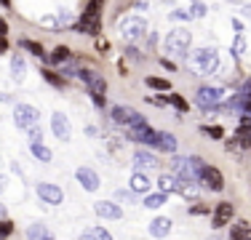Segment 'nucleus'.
Segmentation results:
<instances>
[{
  "instance_id": "6ab92c4d",
  "label": "nucleus",
  "mask_w": 251,
  "mask_h": 240,
  "mask_svg": "<svg viewBox=\"0 0 251 240\" xmlns=\"http://www.w3.org/2000/svg\"><path fill=\"white\" fill-rule=\"evenodd\" d=\"M25 75H27V62H25V56H14L11 59V77H14L16 83H22L25 80Z\"/></svg>"
},
{
  "instance_id": "dca6fc26",
  "label": "nucleus",
  "mask_w": 251,
  "mask_h": 240,
  "mask_svg": "<svg viewBox=\"0 0 251 240\" xmlns=\"http://www.w3.org/2000/svg\"><path fill=\"white\" fill-rule=\"evenodd\" d=\"M86 88L91 96H104L107 94V80L101 75H86Z\"/></svg>"
},
{
  "instance_id": "bb28decb",
  "label": "nucleus",
  "mask_w": 251,
  "mask_h": 240,
  "mask_svg": "<svg viewBox=\"0 0 251 240\" xmlns=\"http://www.w3.org/2000/svg\"><path fill=\"white\" fill-rule=\"evenodd\" d=\"M163 203H166V195H163V192H155V195H147V197H145V206H147V208H160Z\"/></svg>"
},
{
  "instance_id": "f3484780",
  "label": "nucleus",
  "mask_w": 251,
  "mask_h": 240,
  "mask_svg": "<svg viewBox=\"0 0 251 240\" xmlns=\"http://www.w3.org/2000/svg\"><path fill=\"white\" fill-rule=\"evenodd\" d=\"M171 232V219L169 216H158V219H152V224H150V235L152 238H166Z\"/></svg>"
},
{
  "instance_id": "f257e3e1",
  "label": "nucleus",
  "mask_w": 251,
  "mask_h": 240,
  "mask_svg": "<svg viewBox=\"0 0 251 240\" xmlns=\"http://www.w3.org/2000/svg\"><path fill=\"white\" fill-rule=\"evenodd\" d=\"M219 67V51L217 48H195L187 53V70L193 75H211Z\"/></svg>"
},
{
  "instance_id": "4be33fe9",
  "label": "nucleus",
  "mask_w": 251,
  "mask_h": 240,
  "mask_svg": "<svg viewBox=\"0 0 251 240\" xmlns=\"http://www.w3.org/2000/svg\"><path fill=\"white\" fill-rule=\"evenodd\" d=\"M147 190H150V179H147V173L136 171L134 176H131V192H147Z\"/></svg>"
},
{
  "instance_id": "6e6552de",
  "label": "nucleus",
  "mask_w": 251,
  "mask_h": 240,
  "mask_svg": "<svg viewBox=\"0 0 251 240\" xmlns=\"http://www.w3.org/2000/svg\"><path fill=\"white\" fill-rule=\"evenodd\" d=\"M51 128H53V136H56L59 142H70V139H73V125H70L67 115H62V112H53Z\"/></svg>"
},
{
  "instance_id": "09e8293b",
  "label": "nucleus",
  "mask_w": 251,
  "mask_h": 240,
  "mask_svg": "<svg viewBox=\"0 0 251 240\" xmlns=\"http://www.w3.org/2000/svg\"><path fill=\"white\" fill-rule=\"evenodd\" d=\"M3 216H5V206L0 203V219H3Z\"/></svg>"
},
{
  "instance_id": "9b49d317",
  "label": "nucleus",
  "mask_w": 251,
  "mask_h": 240,
  "mask_svg": "<svg viewBox=\"0 0 251 240\" xmlns=\"http://www.w3.org/2000/svg\"><path fill=\"white\" fill-rule=\"evenodd\" d=\"M94 211H97V216H101V219H121L123 216V208L112 200H97L94 203Z\"/></svg>"
},
{
  "instance_id": "58836bf2",
  "label": "nucleus",
  "mask_w": 251,
  "mask_h": 240,
  "mask_svg": "<svg viewBox=\"0 0 251 240\" xmlns=\"http://www.w3.org/2000/svg\"><path fill=\"white\" fill-rule=\"evenodd\" d=\"M150 104H155V107H166L169 101H166L163 96H152V99H150Z\"/></svg>"
},
{
  "instance_id": "0eeeda50",
  "label": "nucleus",
  "mask_w": 251,
  "mask_h": 240,
  "mask_svg": "<svg viewBox=\"0 0 251 240\" xmlns=\"http://www.w3.org/2000/svg\"><path fill=\"white\" fill-rule=\"evenodd\" d=\"M219 99H222V88H211V86H203L201 91L195 94V104H198L201 110H211V107H217Z\"/></svg>"
},
{
  "instance_id": "f8f14e48",
  "label": "nucleus",
  "mask_w": 251,
  "mask_h": 240,
  "mask_svg": "<svg viewBox=\"0 0 251 240\" xmlns=\"http://www.w3.org/2000/svg\"><path fill=\"white\" fill-rule=\"evenodd\" d=\"M38 195L43 197L46 203H51V206H59V203L64 200L62 190H59L56 184H49V182H40V184H38Z\"/></svg>"
},
{
  "instance_id": "2f4dec72",
  "label": "nucleus",
  "mask_w": 251,
  "mask_h": 240,
  "mask_svg": "<svg viewBox=\"0 0 251 240\" xmlns=\"http://www.w3.org/2000/svg\"><path fill=\"white\" fill-rule=\"evenodd\" d=\"M70 24H73V14H70V11L56 14V27H70Z\"/></svg>"
},
{
  "instance_id": "b1692460",
  "label": "nucleus",
  "mask_w": 251,
  "mask_h": 240,
  "mask_svg": "<svg viewBox=\"0 0 251 240\" xmlns=\"http://www.w3.org/2000/svg\"><path fill=\"white\" fill-rule=\"evenodd\" d=\"M22 48H27L29 53H35V56H38L40 62H46V59H49V56H46V51H43V46L35 43V40H22Z\"/></svg>"
},
{
  "instance_id": "cd10ccee",
  "label": "nucleus",
  "mask_w": 251,
  "mask_h": 240,
  "mask_svg": "<svg viewBox=\"0 0 251 240\" xmlns=\"http://www.w3.org/2000/svg\"><path fill=\"white\" fill-rule=\"evenodd\" d=\"M27 238H29V240H43V238H49V232H46L43 224H32V227L27 230Z\"/></svg>"
},
{
  "instance_id": "9d476101",
  "label": "nucleus",
  "mask_w": 251,
  "mask_h": 240,
  "mask_svg": "<svg viewBox=\"0 0 251 240\" xmlns=\"http://www.w3.org/2000/svg\"><path fill=\"white\" fill-rule=\"evenodd\" d=\"M75 179L83 184V190H88V192H97L99 184H101V182H99V173L91 171V168H86V166H80V168L75 171Z\"/></svg>"
},
{
  "instance_id": "4468645a",
  "label": "nucleus",
  "mask_w": 251,
  "mask_h": 240,
  "mask_svg": "<svg viewBox=\"0 0 251 240\" xmlns=\"http://www.w3.org/2000/svg\"><path fill=\"white\" fill-rule=\"evenodd\" d=\"M134 166L139 173L150 171V168H158V158H155L152 152H145V149H136L134 152Z\"/></svg>"
},
{
  "instance_id": "f704fd0d",
  "label": "nucleus",
  "mask_w": 251,
  "mask_h": 240,
  "mask_svg": "<svg viewBox=\"0 0 251 240\" xmlns=\"http://www.w3.org/2000/svg\"><path fill=\"white\" fill-rule=\"evenodd\" d=\"M94 238H97V240H112V235L104 230V227H97V232H94Z\"/></svg>"
},
{
  "instance_id": "5701e85b",
  "label": "nucleus",
  "mask_w": 251,
  "mask_h": 240,
  "mask_svg": "<svg viewBox=\"0 0 251 240\" xmlns=\"http://www.w3.org/2000/svg\"><path fill=\"white\" fill-rule=\"evenodd\" d=\"M70 59H73V51H70L67 46H56V48H53L51 64H59V67H62V64H64V62H70Z\"/></svg>"
},
{
  "instance_id": "79ce46f5",
  "label": "nucleus",
  "mask_w": 251,
  "mask_h": 240,
  "mask_svg": "<svg viewBox=\"0 0 251 240\" xmlns=\"http://www.w3.org/2000/svg\"><path fill=\"white\" fill-rule=\"evenodd\" d=\"M160 64H163L166 70H174V62H169V59H160Z\"/></svg>"
},
{
  "instance_id": "72a5a7b5",
  "label": "nucleus",
  "mask_w": 251,
  "mask_h": 240,
  "mask_svg": "<svg viewBox=\"0 0 251 240\" xmlns=\"http://www.w3.org/2000/svg\"><path fill=\"white\" fill-rule=\"evenodd\" d=\"M14 232V224L11 221H0V238H8Z\"/></svg>"
},
{
  "instance_id": "ea45409f",
  "label": "nucleus",
  "mask_w": 251,
  "mask_h": 240,
  "mask_svg": "<svg viewBox=\"0 0 251 240\" xmlns=\"http://www.w3.org/2000/svg\"><path fill=\"white\" fill-rule=\"evenodd\" d=\"M208 131V134H211V136H217V139H219V136H222V128H219V125H214V128H206Z\"/></svg>"
},
{
  "instance_id": "aec40b11",
  "label": "nucleus",
  "mask_w": 251,
  "mask_h": 240,
  "mask_svg": "<svg viewBox=\"0 0 251 240\" xmlns=\"http://www.w3.org/2000/svg\"><path fill=\"white\" fill-rule=\"evenodd\" d=\"M176 136L169 134V131H158V147L166 149V152H176Z\"/></svg>"
},
{
  "instance_id": "a211bd4d",
  "label": "nucleus",
  "mask_w": 251,
  "mask_h": 240,
  "mask_svg": "<svg viewBox=\"0 0 251 240\" xmlns=\"http://www.w3.org/2000/svg\"><path fill=\"white\" fill-rule=\"evenodd\" d=\"M158 187H160V192H179L182 190V182H179V179L174 176V173H163V176L158 179Z\"/></svg>"
},
{
  "instance_id": "e433bc0d",
  "label": "nucleus",
  "mask_w": 251,
  "mask_h": 240,
  "mask_svg": "<svg viewBox=\"0 0 251 240\" xmlns=\"http://www.w3.org/2000/svg\"><path fill=\"white\" fill-rule=\"evenodd\" d=\"M174 19H193V14H190V11H184V8H179V11H174Z\"/></svg>"
},
{
  "instance_id": "c03bdc74",
  "label": "nucleus",
  "mask_w": 251,
  "mask_h": 240,
  "mask_svg": "<svg viewBox=\"0 0 251 240\" xmlns=\"http://www.w3.org/2000/svg\"><path fill=\"white\" fill-rule=\"evenodd\" d=\"M243 91H246V96L251 94V77H249V80H246V83H243Z\"/></svg>"
},
{
  "instance_id": "20e7f679",
  "label": "nucleus",
  "mask_w": 251,
  "mask_h": 240,
  "mask_svg": "<svg viewBox=\"0 0 251 240\" xmlns=\"http://www.w3.org/2000/svg\"><path fill=\"white\" fill-rule=\"evenodd\" d=\"M112 120H115L118 125H126L128 131L145 128V125H147V120L142 118L136 110H131V107H112Z\"/></svg>"
},
{
  "instance_id": "ddd939ff",
  "label": "nucleus",
  "mask_w": 251,
  "mask_h": 240,
  "mask_svg": "<svg viewBox=\"0 0 251 240\" xmlns=\"http://www.w3.org/2000/svg\"><path fill=\"white\" fill-rule=\"evenodd\" d=\"M232 221V203H219L217 208H214V230H219V227H227Z\"/></svg>"
},
{
  "instance_id": "c756f323",
  "label": "nucleus",
  "mask_w": 251,
  "mask_h": 240,
  "mask_svg": "<svg viewBox=\"0 0 251 240\" xmlns=\"http://www.w3.org/2000/svg\"><path fill=\"white\" fill-rule=\"evenodd\" d=\"M169 104H174L179 112L190 110V104H187V101H184V96H179V94H171V96H169Z\"/></svg>"
},
{
  "instance_id": "a878e982",
  "label": "nucleus",
  "mask_w": 251,
  "mask_h": 240,
  "mask_svg": "<svg viewBox=\"0 0 251 240\" xmlns=\"http://www.w3.org/2000/svg\"><path fill=\"white\" fill-rule=\"evenodd\" d=\"M246 53V35H235L232 40V56H243Z\"/></svg>"
},
{
  "instance_id": "423d86ee",
  "label": "nucleus",
  "mask_w": 251,
  "mask_h": 240,
  "mask_svg": "<svg viewBox=\"0 0 251 240\" xmlns=\"http://www.w3.org/2000/svg\"><path fill=\"white\" fill-rule=\"evenodd\" d=\"M99 24H101V16H99V3H88L86 11L80 14V22H77V29L86 35H99Z\"/></svg>"
},
{
  "instance_id": "de8ad7c7",
  "label": "nucleus",
  "mask_w": 251,
  "mask_h": 240,
  "mask_svg": "<svg viewBox=\"0 0 251 240\" xmlns=\"http://www.w3.org/2000/svg\"><path fill=\"white\" fill-rule=\"evenodd\" d=\"M0 35L5 38V22H0Z\"/></svg>"
},
{
  "instance_id": "c85d7f7f",
  "label": "nucleus",
  "mask_w": 251,
  "mask_h": 240,
  "mask_svg": "<svg viewBox=\"0 0 251 240\" xmlns=\"http://www.w3.org/2000/svg\"><path fill=\"white\" fill-rule=\"evenodd\" d=\"M147 86L155 91H169V80H163V77H147Z\"/></svg>"
},
{
  "instance_id": "a19ab883",
  "label": "nucleus",
  "mask_w": 251,
  "mask_h": 240,
  "mask_svg": "<svg viewBox=\"0 0 251 240\" xmlns=\"http://www.w3.org/2000/svg\"><path fill=\"white\" fill-rule=\"evenodd\" d=\"M91 99H94V104H97V107H104V96H91Z\"/></svg>"
},
{
  "instance_id": "3c124183",
  "label": "nucleus",
  "mask_w": 251,
  "mask_h": 240,
  "mask_svg": "<svg viewBox=\"0 0 251 240\" xmlns=\"http://www.w3.org/2000/svg\"><path fill=\"white\" fill-rule=\"evenodd\" d=\"M246 11H249V14H251V5H249V8H246Z\"/></svg>"
},
{
  "instance_id": "473e14b6",
  "label": "nucleus",
  "mask_w": 251,
  "mask_h": 240,
  "mask_svg": "<svg viewBox=\"0 0 251 240\" xmlns=\"http://www.w3.org/2000/svg\"><path fill=\"white\" fill-rule=\"evenodd\" d=\"M43 77H46V80H49V83H51V86H59V88H62V86H64V80H62V77H56V75H53V72H49V70H46V72H43Z\"/></svg>"
},
{
  "instance_id": "f03ea898",
  "label": "nucleus",
  "mask_w": 251,
  "mask_h": 240,
  "mask_svg": "<svg viewBox=\"0 0 251 240\" xmlns=\"http://www.w3.org/2000/svg\"><path fill=\"white\" fill-rule=\"evenodd\" d=\"M190 40H193V35L187 29L176 27V29H169V35L163 38V48L171 56H184V53H190Z\"/></svg>"
},
{
  "instance_id": "393cba45",
  "label": "nucleus",
  "mask_w": 251,
  "mask_h": 240,
  "mask_svg": "<svg viewBox=\"0 0 251 240\" xmlns=\"http://www.w3.org/2000/svg\"><path fill=\"white\" fill-rule=\"evenodd\" d=\"M29 149H32V155H35L38 160H43V163H49V160L53 158L51 149H49V147H43V144H29Z\"/></svg>"
},
{
  "instance_id": "412c9836",
  "label": "nucleus",
  "mask_w": 251,
  "mask_h": 240,
  "mask_svg": "<svg viewBox=\"0 0 251 240\" xmlns=\"http://www.w3.org/2000/svg\"><path fill=\"white\" fill-rule=\"evenodd\" d=\"M230 240H251V227L246 224V221H238V224H232Z\"/></svg>"
},
{
  "instance_id": "39448f33",
  "label": "nucleus",
  "mask_w": 251,
  "mask_h": 240,
  "mask_svg": "<svg viewBox=\"0 0 251 240\" xmlns=\"http://www.w3.org/2000/svg\"><path fill=\"white\" fill-rule=\"evenodd\" d=\"M145 32H147V22L142 16H126V19H121V35H123L126 43L139 40Z\"/></svg>"
},
{
  "instance_id": "7c9ffc66",
  "label": "nucleus",
  "mask_w": 251,
  "mask_h": 240,
  "mask_svg": "<svg viewBox=\"0 0 251 240\" xmlns=\"http://www.w3.org/2000/svg\"><path fill=\"white\" fill-rule=\"evenodd\" d=\"M235 139L241 144H251V128H246V125H241V128L235 131Z\"/></svg>"
},
{
  "instance_id": "603ef678",
  "label": "nucleus",
  "mask_w": 251,
  "mask_h": 240,
  "mask_svg": "<svg viewBox=\"0 0 251 240\" xmlns=\"http://www.w3.org/2000/svg\"><path fill=\"white\" fill-rule=\"evenodd\" d=\"M43 240H53V238H43Z\"/></svg>"
},
{
  "instance_id": "1a4fd4ad",
  "label": "nucleus",
  "mask_w": 251,
  "mask_h": 240,
  "mask_svg": "<svg viewBox=\"0 0 251 240\" xmlns=\"http://www.w3.org/2000/svg\"><path fill=\"white\" fill-rule=\"evenodd\" d=\"M201 182L206 184L208 190H214V192H222V190H225V176H222V171H219V168H214V166H206V168H203Z\"/></svg>"
},
{
  "instance_id": "2eb2a0df",
  "label": "nucleus",
  "mask_w": 251,
  "mask_h": 240,
  "mask_svg": "<svg viewBox=\"0 0 251 240\" xmlns=\"http://www.w3.org/2000/svg\"><path fill=\"white\" fill-rule=\"evenodd\" d=\"M131 139H136L139 144H147V147H158V131H152L150 125H145V128H134L128 131Z\"/></svg>"
},
{
  "instance_id": "37998d69",
  "label": "nucleus",
  "mask_w": 251,
  "mask_h": 240,
  "mask_svg": "<svg viewBox=\"0 0 251 240\" xmlns=\"http://www.w3.org/2000/svg\"><path fill=\"white\" fill-rule=\"evenodd\" d=\"M5 48H8V40H5V38H3V35H0V53H3V51H5Z\"/></svg>"
},
{
  "instance_id": "8fccbe9b",
  "label": "nucleus",
  "mask_w": 251,
  "mask_h": 240,
  "mask_svg": "<svg viewBox=\"0 0 251 240\" xmlns=\"http://www.w3.org/2000/svg\"><path fill=\"white\" fill-rule=\"evenodd\" d=\"M3 184H5V179H3V176H0V192H3Z\"/></svg>"
},
{
  "instance_id": "7ed1b4c3",
  "label": "nucleus",
  "mask_w": 251,
  "mask_h": 240,
  "mask_svg": "<svg viewBox=\"0 0 251 240\" xmlns=\"http://www.w3.org/2000/svg\"><path fill=\"white\" fill-rule=\"evenodd\" d=\"M14 120L25 134H29L32 128L40 125V112L35 110V107H29V104H16L14 107Z\"/></svg>"
},
{
  "instance_id": "c9c22d12",
  "label": "nucleus",
  "mask_w": 251,
  "mask_h": 240,
  "mask_svg": "<svg viewBox=\"0 0 251 240\" xmlns=\"http://www.w3.org/2000/svg\"><path fill=\"white\" fill-rule=\"evenodd\" d=\"M118 200H126V203H131V200H134V192H126V190H118Z\"/></svg>"
},
{
  "instance_id": "49530a36",
  "label": "nucleus",
  "mask_w": 251,
  "mask_h": 240,
  "mask_svg": "<svg viewBox=\"0 0 251 240\" xmlns=\"http://www.w3.org/2000/svg\"><path fill=\"white\" fill-rule=\"evenodd\" d=\"M243 125H246V128H251V115H243Z\"/></svg>"
},
{
  "instance_id": "4c0bfd02",
  "label": "nucleus",
  "mask_w": 251,
  "mask_h": 240,
  "mask_svg": "<svg viewBox=\"0 0 251 240\" xmlns=\"http://www.w3.org/2000/svg\"><path fill=\"white\" fill-rule=\"evenodd\" d=\"M190 11H193V16H203V14H206V5H203V3H195Z\"/></svg>"
},
{
  "instance_id": "a18cd8bd",
  "label": "nucleus",
  "mask_w": 251,
  "mask_h": 240,
  "mask_svg": "<svg viewBox=\"0 0 251 240\" xmlns=\"http://www.w3.org/2000/svg\"><path fill=\"white\" fill-rule=\"evenodd\" d=\"M80 240H97V238H94L91 232H83V235H80Z\"/></svg>"
}]
</instances>
